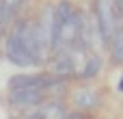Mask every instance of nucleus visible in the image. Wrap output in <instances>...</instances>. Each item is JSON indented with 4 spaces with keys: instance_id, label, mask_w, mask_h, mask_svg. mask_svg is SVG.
<instances>
[{
    "instance_id": "obj_2",
    "label": "nucleus",
    "mask_w": 123,
    "mask_h": 119,
    "mask_svg": "<svg viewBox=\"0 0 123 119\" xmlns=\"http://www.w3.org/2000/svg\"><path fill=\"white\" fill-rule=\"evenodd\" d=\"M82 43V15L69 0L54 4V52Z\"/></svg>"
},
{
    "instance_id": "obj_1",
    "label": "nucleus",
    "mask_w": 123,
    "mask_h": 119,
    "mask_svg": "<svg viewBox=\"0 0 123 119\" xmlns=\"http://www.w3.org/2000/svg\"><path fill=\"white\" fill-rule=\"evenodd\" d=\"M4 56L15 67H35L39 65L35 39H32V22L30 20H17L6 35L4 43Z\"/></svg>"
},
{
    "instance_id": "obj_4",
    "label": "nucleus",
    "mask_w": 123,
    "mask_h": 119,
    "mask_svg": "<svg viewBox=\"0 0 123 119\" xmlns=\"http://www.w3.org/2000/svg\"><path fill=\"white\" fill-rule=\"evenodd\" d=\"M93 15H95V20H97V26H99V30H102L104 41L110 46L112 39L121 33V20H119V15H117L115 2H112V0H95Z\"/></svg>"
},
{
    "instance_id": "obj_10",
    "label": "nucleus",
    "mask_w": 123,
    "mask_h": 119,
    "mask_svg": "<svg viewBox=\"0 0 123 119\" xmlns=\"http://www.w3.org/2000/svg\"><path fill=\"white\" fill-rule=\"evenodd\" d=\"M112 2H115V9H117L119 20H123V0H112Z\"/></svg>"
},
{
    "instance_id": "obj_3",
    "label": "nucleus",
    "mask_w": 123,
    "mask_h": 119,
    "mask_svg": "<svg viewBox=\"0 0 123 119\" xmlns=\"http://www.w3.org/2000/svg\"><path fill=\"white\" fill-rule=\"evenodd\" d=\"M32 39L39 63L54 54V4H45L39 17L32 22Z\"/></svg>"
},
{
    "instance_id": "obj_9",
    "label": "nucleus",
    "mask_w": 123,
    "mask_h": 119,
    "mask_svg": "<svg viewBox=\"0 0 123 119\" xmlns=\"http://www.w3.org/2000/svg\"><path fill=\"white\" fill-rule=\"evenodd\" d=\"M67 119H91V117H89V113H80V111H76V113H69Z\"/></svg>"
},
{
    "instance_id": "obj_6",
    "label": "nucleus",
    "mask_w": 123,
    "mask_h": 119,
    "mask_svg": "<svg viewBox=\"0 0 123 119\" xmlns=\"http://www.w3.org/2000/svg\"><path fill=\"white\" fill-rule=\"evenodd\" d=\"M71 102H74L76 111H80V113H91V111L99 108V104H102V95H99L93 87H80V89L74 91Z\"/></svg>"
},
{
    "instance_id": "obj_7",
    "label": "nucleus",
    "mask_w": 123,
    "mask_h": 119,
    "mask_svg": "<svg viewBox=\"0 0 123 119\" xmlns=\"http://www.w3.org/2000/svg\"><path fill=\"white\" fill-rule=\"evenodd\" d=\"M35 113L39 115V119H67V108L58 102V100H45L41 106L35 108Z\"/></svg>"
},
{
    "instance_id": "obj_5",
    "label": "nucleus",
    "mask_w": 123,
    "mask_h": 119,
    "mask_svg": "<svg viewBox=\"0 0 123 119\" xmlns=\"http://www.w3.org/2000/svg\"><path fill=\"white\" fill-rule=\"evenodd\" d=\"M45 100H48V95L41 89H30V87L9 89V93H6V102L13 108H37Z\"/></svg>"
},
{
    "instance_id": "obj_11",
    "label": "nucleus",
    "mask_w": 123,
    "mask_h": 119,
    "mask_svg": "<svg viewBox=\"0 0 123 119\" xmlns=\"http://www.w3.org/2000/svg\"><path fill=\"white\" fill-rule=\"evenodd\" d=\"M117 91L123 93V74H121V78H119V82H117Z\"/></svg>"
},
{
    "instance_id": "obj_8",
    "label": "nucleus",
    "mask_w": 123,
    "mask_h": 119,
    "mask_svg": "<svg viewBox=\"0 0 123 119\" xmlns=\"http://www.w3.org/2000/svg\"><path fill=\"white\" fill-rule=\"evenodd\" d=\"M99 72H102V56H99L97 52H89V56H86L84 65H82V69H80V76H78V78L91 80V78H95Z\"/></svg>"
}]
</instances>
